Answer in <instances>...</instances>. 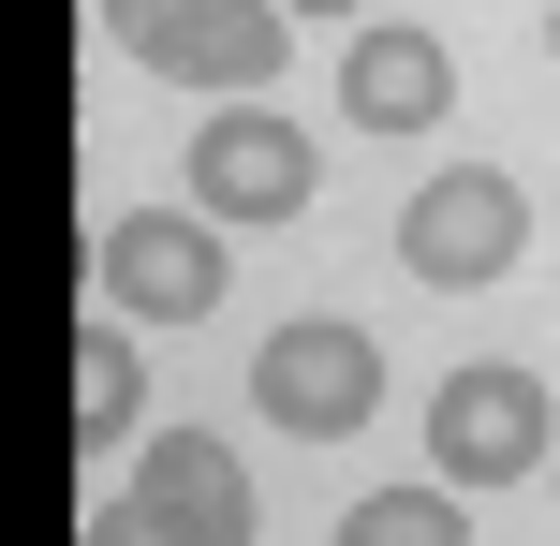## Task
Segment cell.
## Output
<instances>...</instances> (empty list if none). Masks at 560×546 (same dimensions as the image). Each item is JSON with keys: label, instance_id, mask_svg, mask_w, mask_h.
Masks as SVG:
<instances>
[{"label": "cell", "instance_id": "cell-8", "mask_svg": "<svg viewBox=\"0 0 560 546\" xmlns=\"http://www.w3.org/2000/svg\"><path fill=\"white\" fill-rule=\"evenodd\" d=\"M148 74L207 89V104H266V74H280V0H207V15L148 59Z\"/></svg>", "mask_w": 560, "mask_h": 546}, {"label": "cell", "instance_id": "cell-3", "mask_svg": "<svg viewBox=\"0 0 560 546\" xmlns=\"http://www.w3.org/2000/svg\"><path fill=\"white\" fill-rule=\"evenodd\" d=\"M252 399H266L295 443H339V429L384 414V340L339 325V311H295V325H266V340H252Z\"/></svg>", "mask_w": 560, "mask_h": 546}, {"label": "cell", "instance_id": "cell-2", "mask_svg": "<svg viewBox=\"0 0 560 546\" xmlns=\"http://www.w3.org/2000/svg\"><path fill=\"white\" fill-rule=\"evenodd\" d=\"M428 473L443 488H516V473H560V414L532 370H443V399H428Z\"/></svg>", "mask_w": 560, "mask_h": 546}, {"label": "cell", "instance_id": "cell-13", "mask_svg": "<svg viewBox=\"0 0 560 546\" xmlns=\"http://www.w3.org/2000/svg\"><path fill=\"white\" fill-rule=\"evenodd\" d=\"M280 15H354V0H280Z\"/></svg>", "mask_w": 560, "mask_h": 546}, {"label": "cell", "instance_id": "cell-14", "mask_svg": "<svg viewBox=\"0 0 560 546\" xmlns=\"http://www.w3.org/2000/svg\"><path fill=\"white\" fill-rule=\"evenodd\" d=\"M546 45H560V15H546Z\"/></svg>", "mask_w": 560, "mask_h": 546}, {"label": "cell", "instance_id": "cell-12", "mask_svg": "<svg viewBox=\"0 0 560 546\" xmlns=\"http://www.w3.org/2000/svg\"><path fill=\"white\" fill-rule=\"evenodd\" d=\"M89 546H192V532H163V518H148V502H133V488H118V502H104V518H89Z\"/></svg>", "mask_w": 560, "mask_h": 546}, {"label": "cell", "instance_id": "cell-1", "mask_svg": "<svg viewBox=\"0 0 560 546\" xmlns=\"http://www.w3.org/2000/svg\"><path fill=\"white\" fill-rule=\"evenodd\" d=\"M516 252H532V193H516L502 163H443L413 207H398V266H413L428 295H487V281H516Z\"/></svg>", "mask_w": 560, "mask_h": 546}, {"label": "cell", "instance_id": "cell-7", "mask_svg": "<svg viewBox=\"0 0 560 546\" xmlns=\"http://www.w3.org/2000/svg\"><path fill=\"white\" fill-rule=\"evenodd\" d=\"M339 104H354V133H443L457 59L428 45V30H369V45L339 59Z\"/></svg>", "mask_w": 560, "mask_h": 546}, {"label": "cell", "instance_id": "cell-5", "mask_svg": "<svg viewBox=\"0 0 560 546\" xmlns=\"http://www.w3.org/2000/svg\"><path fill=\"white\" fill-rule=\"evenodd\" d=\"M104 311L118 325H207L222 311V236H207V207H133V222H104Z\"/></svg>", "mask_w": 560, "mask_h": 546}, {"label": "cell", "instance_id": "cell-4", "mask_svg": "<svg viewBox=\"0 0 560 546\" xmlns=\"http://www.w3.org/2000/svg\"><path fill=\"white\" fill-rule=\"evenodd\" d=\"M310 133L280 104H207V133H192V207L207 222H295L310 207Z\"/></svg>", "mask_w": 560, "mask_h": 546}, {"label": "cell", "instance_id": "cell-9", "mask_svg": "<svg viewBox=\"0 0 560 546\" xmlns=\"http://www.w3.org/2000/svg\"><path fill=\"white\" fill-rule=\"evenodd\" d=\"M133 399H148V370H133V325H89L74 340V429H89V458H118V443H133Z\"/></svg>", "mask_w": 560, "mask_h": 546}, {"label": "cell", "instance_id": "cell-10", "mask_svg": "<svg viewBox=\"0 0 560 546\" xmlns=\"http://www.w3.org/2000/svg\"><path fill=\"white\" fill-rule=\"evenodd\" d=\"M457 502H472V488H443V473H428V488H369L354 518H339V546H472Z\"/></svg>", "mask_w": 560, "mask_h": 546}, {"label": "cell", "instance_id": "cell-6", "mask_svg": "<svg viewBox=\"0 0 560 546\" xmlns=\"http://www.w3.org/2000/svg\"><path fill=\"white\" fill-rule=\"evenodd\" d=\"M133 502L163 532H192V546H252V458H236L222 429H163L133 458Z\"/></svg>", "mask_w": 560, "mask_h": 546}, {"label": "cell", "instance_id": "cell-11", "mask_svg": "<svg viewBox=\"0 0 560 546\" xmlns=\"http://www.w3.org/2000/svg\"><path fill=\"white\" fill-rule=\"evenodd\" d=\"M192 15H207V0H104V45H118V59H163Z\"/></svg>", "mask_w": 560, "mask_h": 546}]
</instances>
